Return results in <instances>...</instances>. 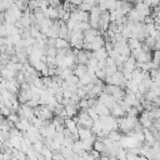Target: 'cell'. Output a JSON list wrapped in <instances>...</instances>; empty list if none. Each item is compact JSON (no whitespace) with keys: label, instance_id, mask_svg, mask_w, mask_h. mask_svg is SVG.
Wrapping results in <instances>:
<instances>
[{"label":"cell","instance_id":"cell-1","mask_svg":"<svg viewBox=\"0 0 160 160\" xmlns=\"http://www.w3.org/2000/svg\"><path fill=\"white\" fill-rule=\"evenodd\" d=\"M119 121V130L124 134H129L130 131H132L135 129V126L139 124V119L134 115H124L121 118L118 119Z\"/></svg>","mask_w":160,"mask_h":160},{"label":"cell","instance_id":"cell-2","mask_svg":"<svg viewBox=\"0 0 160 160\" xmlns=\"http://www.w3.org/2000/svg\"><path fill=\"white\" fill-rule=\"evenodd\" d=\"M18 114L20 115V118H25L31 121V119L35 116V109L28 104H21L18 109Z\"/></svg>","mask_w":160,"mask_h":160},{"label":"cell","instance_id":"cell-3","mask_svg":"<svg viewBox=\"0 0 160 160\" xmlns=\"http://www.w3.org/2000/svg\"><path fill=\"white\" fill-rule=\"evenodd\" d=\"M70 19H72L76 22H82V21H89L90 19V12L81 10V9H75L71 11V16Z\"/></svg>","mask_w":160,"mask_h":160},{"label":"cell","instance_id":"cell-4","mask_svg":"<svg viewBox=\"0 0 160 160\" xmlns=\"http://www.w3.org/2000/svg\"><path fill=\"white\" fill-rule=\"evenodd\" d=\"M145 15H142L136 8H132L130 11H129V14H128V19L130 20V21H132V22H144V20H145Z\"/></svg>","mask_w":160,"mask_h":160},{"label":"cell","instance_id":"cell-5","mask_svg":"<svg viewBox=\"0 0 160 160\" xmlns=\"http://www.w3.org/2000/svg\"><path fill=\"white\" fill-rule=\"evenodd\" d=\"M139 122L142 125V128H149L150 129L154 124V119H152V116L150 115L149 111H142L140 118H139Z\"/></svg>","mask_w":160,"mask_h":160},{"label":"cell","instance_id":"cell-6","mask_svg":"<svg viewBox=\"0 0 160 160\" xmlns=\"http://www.w3.org/2000/svg\"><path fill=\"white\" fill-rule=\"evenodd\" d=\"M91 55H92L94 58H96L98 60H104V59H108L109 52H108L106 48L104 46V48H101V49H98V50L92 51V52H91Z\"/></svg>","mask_w":160,"mask_h":160},{"label":"cell","instance_id":"cell-7","mask_svg":"<svg viewBox=\"0 0 160 160\" xmlns=\"http://www.w3.org/2000/svg\"><path fill=\"white\" fill-rule=\"evenodd\" d=\"M55 46H56L58 50H61V49H68L71 45H70V41H68L66 39H64V38H56L55 39Z\"/></svg>","mask_w":160,"mask_h":160},{"label":"cell","instance_id":"cell-8","mask_svg":"<svg viewBox=\"0 0 160 160\" xmlns=\"http://www.w3.org/2000/svg\"><path fill=\"white\" fill-rule=\"evenodd\" d=\"M52 151H54V150H52L51 148H49V146H46V145H45L40 152H41V155L44 156V159H51V158H52V155H54V154H52Z\"/></svg>","mask_w":160,"mask_h":160},{"label":"cell","instance_id":"cell-9","mask_svg":"<svg viewBox=\"0 0 160 160\" xmlns=\"http://www.w3.org/2000/svg\"><path fill=\"white\" fill-rule=\"evenodd\" d=\"M136 1H145V0H136Z\"/></svg>","mask_w":160,"mask_h":160}]
</instances>
